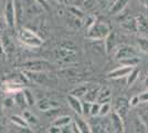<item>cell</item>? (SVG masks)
Returning a JSON list of instances; mask_svg holds the SVG:
<instances>
[{"mask_svg": "<svg viewBox=\"0 0 148 133\" xmlns=\"http://www.w3.org/2000/svg\"><path fill=\"white\" fill-rule=\"evenodd\" d=\"M18 39L21 43L30 48H40L43 43V39L29 28H20L18 31Z\"/></svg>", "mask_w": 148, "mask_h": 133, "instance_id": "1", "label": "cell"}, {"mask_svg": "<svg viewBox=\"0 0 148 133\" xmlns=\"http://www.w3.org/2000/svg\"><path fill=\"white\" fill-rule=\"evenodd\" d=\"M111 32L110 25L106 22H102V21H97L94 25L87 29L86 32V38L90 40H104Z\"/></svg>", "mask_w": 148, "mask_h": 133, "instance_id": "2", "label": "cell"}, {"mask_svg": "<svg viewBox=\"0 0 148 133\" xmlns=\"http://www.w3.org/2000/svg\"><path fill=\"white\" fill-rule=\"evenodd\" d=\"M25 71H34V72H45L52 69V64L47 60H33L28 61L21 65Z\"/></svg>", "mask_w": 148, "mask_h": 133, "instance_id": "3", "label": "cell"}, {"mask_svg": "<svg viewBox=\"0 0 148 133\" xmlns=\"http://www.w3.org/2000/svg\"><path fill=\"white\" fill-rule=\"evenodd\" d=\"M136 56H138V50L136 49L135 47L130 45V44H122V45H119L117 49H116L114 59L119 61V60L136 57Z\"/></svg>", "mask_w": 148, "mask_h": 133, "instance_id": "4", "label": "cell"}, {"mask_svg": "<svg viewBox=\"0 0 148 133\" xmlns=\"http://www.w3.org/2000/svg\"><path fill=\"white\" fill-rule=\"evenodd\" d=\"M3 16H5V21L6 25L9 28H14L17 25L16 22V11H14V5H13V0H7L5 3V11H3Z\"/></svg>", "mask_w": 148, "mask_h": 133, "instance_id": "5", "label": "cell"}, {"mask_svg": "<svg viewBox=\"0 0 148 133\" xmlns=\"http://www.w3.org/2000/svg\"><path fill=\"white\" fill-rule=\"evenodd\" d=\"M25 76L28 78V80H30L32 82L41 84V85H47L50 82L49 76L45 74V72H34V71H23Z\"/></svg>", "mask_w": 148, "mask_h": 133, "instance_id": "6", "label": "cell"}, {"mask_svg": "<svg viewBox=\"0 0 148 133\" xmlns=\"http://www.w3.org/2000/svg\"><path fill=\"white\" fill-rule=\"evenodd\" d=\"M130 101L124 98V96H121V98H117L116 101H115V107H114V111L122 118H125L127 114H128V111H130Z\"/></svg>", "mask_w": 148, "mask_h": 133, "instance_id": "7", "label": "cell"}, {"mask_svg": "<svg viewBox=\"0 0 148 133\" xmlns=\"http://www.w3.org/2000/svg\"><path fill=\"white\" fill-rule=\"evenodd\" d=\"M22 1L25 7V13L30 17L34 14H40L43 11V8L38 3L37 0H22Z\"/></svg>", "mask_w": 148, "mask_h": 133, "instance_id": "8", "label": "cell"}, {"mask_svg": "<svg viewBox=\"0 0 148 133\" xmlns=\"http://www.w3.org/2000/svg\"><path fill=\"white\" fill-rule=\"evenodd\" d=\"M37 107L40 111L49 112V111H53V110L59 109L60 108V104L56 100H52L50 98H43V99H41V100L38 101Z\"/></svg>", "mask_w": 148, "mask_h": 133, "instance_id": "9", "label": "cell"}, {"mask_svg": "<svg viewBox=\"0 0 148 133\" xmlns=\"http://www.w3.org/2000/svg\"><path fill=\"white\" fill-rule=\"evenodd\" d=\"M56 57L64 61H72L74 60L77 53L73 48H66V47H60L56 50Z\"/></svg>", "mask_w": 148, "mask_h": 133, "instance_id": "10", "label": "cell"}, {"mask_svg": "<svg viewBox=\"0 0 148 133\" xmlns=\"http://www.w3.org/2000/svg\"><path fill=\"white\" fill-rule=\"evenodd\" d=\"M119 23H121V27L123 28L124 30L130 32V33H135L138 30L136 17H133V16H125V17H123V19L119 21Z\"/></svg>", "mask_w": 148, "mask_h": 133, "instance_id": "11", "label": "cell"}, {"mask_svg": "<svg viewBox=\"0 0 148 133\" xmlns=\"http://www.w3.org/2000/svg\"><path fill=\"white\" fill-rule=\"evenodd\" d=\"M137 20V32L142 37H147L148 38V17L145 14H138L136 17Z\"/></svg>", "mask_w": 148, "mask_h": 133, "instance_id": "12", "label": "cell"}, {"mask_svg": "<svg viewBox=\"0 0 148 133\" xmlns=\"http://www.w3.org/2000/svg\"><path fill=\"white\" fill-rule=\"evenodd\" d=\"M111 123H112V127H113V133H123L124 132L123 118L119 116L115 111L111 114Z\"/></svg>", "mask_w": 148, "mask_h": 133, "instance_id": "13", "label": "cell"}, {"mask_svg": "<svg viewBox=\"0 0 148 133\" xmlns=\"http://www.w3.org/2000/svg\"><path fill=\"white\" fill-rule=\"evenodd\" d=\"M137 114L140 119V122L148 127V102H139L137 105Z\"/></svg>", "mask_w": 148, "mask_h": 133, "instance_id": "14", "label": "cell"}, {"mask_svg": "<svg viewBox=\"0 0 148 133\" xmlns=\"http://www.w3.org/2000/svg\"><path fill=\"white\" fill-rule=\"evenodd\" d=\"M133 70L132 67H125V65H122L117 69L111 71L108 74H107V78L110 79H119V78H123V76H127L130 73V71Z\"/></svg>", "mask_w": 148, "mask_h": 133, "instance_id": "15", "label": "cell"}, {"mask_svg": "<svg viewBox=\"0 0 148 133\" xmlns=\"http://www.w3.org/2000/svg\"><path fill=\"white\" fill-rule=\"evenodd\" d=\"M14 5V11H16V22L17 25H19L25 18V7L22 0H13Z\"/></svg>", "mask_w": 148, "mask_h": 133, "instance_id": "16", "label": "cell"}, {"mask_svg": "<svg viewBox=\"0 0 148 133\" xmlns=\"http://www.w3.org/2000/svg\"><path fill=\"white\" fill-rule=\"evenodd\" d=\"M128 2H130V0H115V2L113 3V6L108 9V13L111 16H115V14L121 13L127 7Z\"/></svg>", "mask_w": 148, "mask_h": 133, "instance_id": "17", "label": "cell"}, {"mask_svg": "<svg viewBox=\"0 0 148 133\" xmlns=\"http://www.w3.org/2000/svg\"><path fill=\"white\" fill-rule=\"evenodd\" d=\"M68 103L75 113L79 114V115H82V101L80 100V98L74 96V95H72V94H69Z\"/></svg>", "mask_w": 148, "mask_h": 133, "instance_id": "18", "label": "cell"}, {"mask_svg": "<svg viewBox=\"0 0 148 133\" xmlns=\"http://www.w3.org/2000/svg\"><path fill=\"white\" fill-rule=\"evenodd\" d=\"M112 99V90L107 87L104 88H101V91L97 96V100L96 102H99V104H103V103H110Z\"/></svg>", "mask_w": 148, "mask_h": 133, "instance_id": "19", "label": "cell"}, {"mask_svg": "<svg viewBox=\"0 0 148 133\" xmlns=\"http://www.w3.org/2000/svg\"><path fill=\"white\" fill-rule=\"evenodd\" d=\"M73 121L76 123V125L79 127V129H80V131L82 133H92V130H91V125H90V123L86 122L83 118H81L79 114L74 118Z\"/></svg>", "mask_w": 148, "mask_h": 133, "instance_id": "20", "label": "cell"}, {"mask_svg": "<svg viewBox=\"0 0 148 133\" xmlns=\"http://www.w3.org/2000/svg\"><path fill=\"white\" fill-rule=\"evenodd\" d=\"M99 91H101V87H93V88H90L88 91L86 92V94L84 95V100L88 102H92V103L93 102H96Z\"/></svg>", "mask_w": 148, "mask_h": 133, "instance_id": "21", "label": "cell"}, {"mask_svg": "<svg viewBox=\"0 0 148 133\" xmlns=\"http://www.w3.org/2000/svg\"><path fill=\"white\" fill-rule=\"evenodd\" d=\"M72 118L69 116V115H62V116H59L56 120H54L52 122V125L54 127H64L66 125H70L72 123Z\"/></svg>", "mask_w": 148, "mask_h": 133, "instance_id": "22", "label": "cell"}, {"mask_svg": "<svg viewBox=\"0 0 148 133\" xmlns=\"http://www.w3.org/2000/svg\"><path fill=\"white\" fill-rule=\"evenodd\" d=\"M104 44H105V52L111 53L112 50L115 47V34H114V32H110V34L104 39Z\"/></svg>", "mask_w": 148, "mask_h": 133, "instance_id": "23", "label": "cell"}, {"mask_svg": "<svg viewBox=\"0 0 148 133\" xmlns=\"http://www.w3.org/2000/svg\"><path fill=\"white\" fill-rule=\"evenodd\" d=\"M22 116L25 118V120L27 121L28 125H37L39 123V120H38V116L36 114H33L31 111L29 110H25L23 113H22Z\"/></svg>", "mask_w": 148, "mask_h": 133, "instance_id": "24", "label": "cell"}, {"mask_svg": "<svg viewBox=\"0 0 148 133\" xmlns=\"http://www.w3.org/2000/svg\"><path fill=\"white\" fill-rule=\"evenodd\" d=\"M140 62V58L138 56L132 58H127V59H123V60H119V63L121 65H125V67H132L134 68L137 64Z\"/></svg>", "mask_w": 148, "mask_h": 133, "instance_id": "25", "label": "cell"}, {"mask_svg": "<svg viewBox=\"0 0 148 133\" xmlns=\"http://www.w3.org/2000/svg\"><path fill=\"white\" fill-rule=\"evenodd\" d=\"M13 100H14V104H17L19 108H25V105H27L25 94H23L22 90H21V91H18V92H16V93H14ZM27 107H28V105H27Z\"/></svg>", "mask_w": 148, "mask_h": 133, "instance_id": "26", "label": "cell"}, {"mask_svg": "<svg viewBox=\"0 0 148 133\" xmlns=\"http://www.w3.org/2000/svg\"><path fill=\"white\" fill-rule=\"evenodd\" d=\"M22 92H23V94H25V102H27V105H28V107H32L33 104H36L34 95H33V93L31 92L30 89L23 88V89H22Z\"/></svg>", "mask_w": 148, "mask_h": 133, "instance_id": "27", "label": "cell"}, {"mask_svg": "<svg viewBox=\"0 0 148 133\" xmlns=\"http://www.w3.org/2000/svg\"><path fill=\"white\" fill-rule=\"evenodd\" d=\"M88 89L86 85H81V87H77V88L73 89L71 92H70V94L74 95V96H77V98H84V95L86 94V92L88 91Z\"/></svg>", "mask_w": 148, "mask_h": 133, "instance_id": "28", "label": "cell"}, {"mask_svg": "<svg viewBox=\"0 0 148 133\" xmlns=\"http://www.w3.org/2000/svg\"><path fill=\"white\" fill-rule=\"evenodd\" d=\"M10 121L12 123H14L17 127H29L28 123H27V121L25 120V118L23 116H20V115H11L10 116Z\"/></svg>", "mask_w": 148, "mask_h": 133, "instance_id": "29", "label": "cell"}, {"mask_svg": "<svg viewBox=\"0 0 148 133\" xmlns=\"http://www.w3.org/2000/svg\"><path fill=\"white\" fill-rule=\"evenodd\" d=\"M59 74H62L63 76H80V72L75 68H66L62 71H59Z\"/></svg>", "mask_w": 148, "mask_h": 133, "instance_id": "30", "label": "cell"}, {"mask_svg": "<svg viewBox=\"0 0 148 133\" xmlns=\"http://www.w3.org/2000/svg\"><path fill=\"white\" fill-rule=\"evenodd\" d=\"M137 43H138V48L139 50L148 53V38L147 37H139L137 40Z\"/></svg>", "mask_w": 148, "mask_h": 133, "instance_id": "31", "label": "cell"}, {"mask_svg": "<svg viewBox=\"0 0 148 133\" xmlns=\"http://www.w3.org/2000/svg\"><path fill=\"white\" fill-rule=\"evenodd\" d=\"M70 11H71V14L74 16V17H76V18H79V19H83L84 18V11L79 8L77 6H73L70 8Z\"/></svg>", "mask_w": 148, "mask_h": 133, "instance_id": "32", "label": "cell"}, {"mask_svg": "<svg viewBox=\"0 0 148 133\" xmlns=\"http://www.w3.org/2000/svg\"><path fill=\"white\" fill-rule=\"evenodd\" d=\"M115 2V0H97V5L102 10H107L113 6V3Z\"/></svg>", "mask_w": 148, "mask_h": 133, "instance_id": "33", "label": "cell"}, {"mask_svg": "<svg viewBox=\"0 0 148 133\" xmlns=\"http://www.w3.org/2000/svg\"><path fill=\"white\" fill-rule=\"evenodd\" d=\"M138 74H139V71L137 69H135V68H133V70L130 71V73L127 76V84L132 85L136 81V79L138 78Z\"/></svg>", "mask_w": 148, "mask_h": 133, "instance_id": "34", "label": "cell"}, {"mask_svg": "<svg viewBox=\"0 0 148 133\" xmlns=\"http://www.w3.org/2000/svg\"><path fill=\"white\" fill-rule=\"evenodd\" d=\"M92 102L82 101V115H90L91 114V109H92Z\"/></svg>", "mask_w": 148, "mask_h": 133, "instance_id": "35", "label": "cell"}, {"mask_svg": "<svg viewBox=\"0 0 148 133\" xmlns=\"http://www.w3.org/2000/svg\"><path fill=\"white\" fill-rule=\"evenodd\" d=\"M110 112H111V104H110V103H103V104H101L99 116L104 118V116H106Z\"/></svg>", "mask_w": 148, "mask_h": 133, "instance_id": "36", "label": "cell"}, {"mask_svg": "<svg viewBox=\"0 0 148 133\" xmlns=\"http://www.w3.org/2000/svg\"><path fill=\"white\" fill-rule=\"evenodd\" d=\"M99 108H101V104L99 102H93L92 109H91V116H99Z\"/></svg>", "mask_w": 148, "mask_h": 133, "instance_id": "37", "label": "cell"}, {"mask_svg": "<svg viewBox=\"0 0 148 133\" xmlns=\"http://www.w3.org/2000/svg\"><path fill=\"white\" fill-rule=\"evenodd\" d=\"M96 22V17L95 16H88L86 18V22H85V27H86V30L90 29L94 23Z\"/></svg>", "mask_w": 148, "mask_h": 133, "instance_id": "38", "label": "cell"}, {"mask_svg": "<svg viewBox=\"0 0 148 133\" xmlns=\"http://www.w3.org/2000/svg\"><path fill=\"white\" fill-rule=\"evenodd\" d=\"M139 95H136V96H133L132 99H130V107H137L138 104H139Z\"/></svg>", "mask_w": 148, "mask_h": 133, "instance_id": "39", "label": "cell"}, {"mask_svg": "<svg viewBox=\"0 0 148 133\" xmlns=\"http://www.w3.org/2000/svg\"><path fill=\"white\" fill-rule=\"evenodd\" d=\"M38 3L43 8V10L45 11H49V5H48V0H37Z\"/></svg>", "mask_w": 148, "mask_h": 133, "instance_id": "40", "label": "cell"}, {"mask_svg": "<svg viewBox=\"0 0 148 133\" xmlns=\"http://www.w3.org/2000/svg\"><path fill=\"white\" fill-rule=\"evenodd\" d=\"M6 127H7L6 121H5L3 118L0 116V133H6Z\"/></svg>", "mask_w": 148, "mask_h": 133, "instance_id": "41", "label": "cell"}, {"mask_svg": "<svg viewBox=\"0 0 148 133\" xmlns=\"http://www.w3.org/2000/svg\"><path fill=\"white\" fill-rule=\"evenodd\" d=\"M49 133H63L62 132V129L59 127H54V125H51L49 129Z\"/></svg>", "mask_w": 148, "mask_h": 133, "instance_id": "42", "label": "cell"}, {"mask_svg": "<svg viewBox=\"0 0 148 133\" xmlns=\"http://www.w3.org/2000/svg\"><path fill=\"white\" fill-rule=\"evenodd\" d=\"M139 101L140 102H148V92H144L139 95Z\"/></svg>", "mask_w": 148, "mask_h": 133, "instance_id": "43", "label": "cell"}, {"mask_svg": "<svg viewBox=\"0 0 148 133\" xmlns=\"http://www.w3.org/2000/svg\"><path fill=\"white\" fill-rule=\"evenodd\" d=\"M18 127L20 129V133H33V131L29 127Z\"/></svg>", "mask_w": 148, "mask_h": 133, "instance_id": "44", "label": "cell"}, {"mask_svg": "<svg viewBox=\"0 0 148 133\" xmlns=\"http://www.w3.org/2000/svg\"><path fill=\"white\" fill-rule=\"evenodd\" d=\"M61 129L63 133H74L73 130H72V127H70V125H66V127H61Z\"/></svg>", "mask_w": 148, "mask_h": 133, "instance_id": "45", "label": "cell"}, {"mask_svg": "<svg viewBox=\"0 0 148 133\" xmlns=\"http://www.w3.org/2000/svg\"><path fill=\"white\" fill-rule=\"evenodd\" d=\"M144 3H145V5L148 7V0H144Z\"/></svg>", "mask_w": 148, "mask_h": 133, "instance_id": "46", "label": "cell"}, {"mask_svg": "<svg viewBox=\"0 0 148 133\" xmlns=\"http://www.w3.org/2000/svg\"><path fill=\"white\" fill-rule=\"evenodd\" d=\"M146 85L148 87V76H147V80H146Z\"/></svg>", "mask_w": 148, "mask_h": 133, "instance_id": "47", "label": "cell"}, {"mask_svg": "<svg viewBox=\"0 0 148 133\" xmlns=\"http://www.w3.org/2000/svg\"><path fill=\"white\" fill-rule=\"evenodd\" d=\"M61 1H62V0H61Z\"/></svg>", "mask_w": 148, "mask_h": 133, "instance_id": "48", "label": "cell"}]
</instances>
